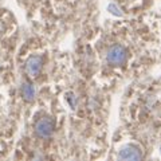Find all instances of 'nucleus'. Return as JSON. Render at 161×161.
Returning <instances> with one entry per match:
<instances>
[{"label": "nucleus", "mask_w": 161, "mask_h": 161, "mask_svg": "<svg viewBox=\"0 0 161 161\" xmlns=\"http://www.w3.org/2000/svg\"><path fill=\"white\" fill-rule=\"evenodd\" d=\"M126 58H128L126 48L119 46V44L113 46L106 54V60L112 66H121V64L126 62Z\"/></svg>", "instance_id": "f257e3e1"}, {"label": "nucleus", "mask_w": 161, "mask_h": 161, "mask_svg": "<svg viewBox=\"0 0 161 161\" xmlns=\"http://www.w3.org/2000/svg\"><path fill=\"white\" fill-rule=\"evenodd\" d=\"M54 128H55L54 121L50 117H44L42 119H39L36 125H35V133L40 138H47L53 134Z\"/></svg>", "instance_id": "f03ea898"}, {"label": "nucleus", "mask_w": 161, "mask_h": 161, "mask_svg": "<svg viewBox=\"0 0 161 161\" xmlns=\"http://www.w3.org/2000/svg\"><path fill=\"white\" fill-rule=\"evenodd\" d=\"M118 158L121 160H141L142 158V154H141V150L134 147V145H126L122 149L119 150Z\"/></svg>", "instance_id": "7ed1b4c3"}, {"label": "nucleus", "mask_w": 161, "mask_h": 161, "mask_svg": "<svg viewBox=\"0 0 161 161\" xmlns=\"http://www.w3.org/2000/svg\"><path fill=\"white\" fill-rule=\"evenodd\" d=\"M42 63H43L42 58L36 57V55L28 58L26 62V73L30 77H36V75H39L40 70H42Z\"/></svg>", "instance_id": "20e7f679"}, {"label": "nucleus", "mask_w": 161, "mask_h": 161, "mask_svg": "<svg viewBox=\"0 0 161 161\" xmlns=\"http://www.w3.org/2000/svg\"><path fill=\"white\" fill-rule=\"evenodd\" d=\"M20 93H22V97L26 99V101H32L35 98V89L31 83L28 82H24L22 85V87H20Z\"/></svg>", "instance_id": "39448f33"}]
</instances>
